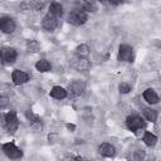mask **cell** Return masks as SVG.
Listing matches in <instances>:
<instances>
[{
	"instance_id": "15",
	"label": "cell",
	"mask_w": 161,
	"mask_h": 161,
	"mask_svg": "<svg viewBox=\"0 0 161 161\" xmlns=\"http://www.w3.org/2000/svg\"><path fill=\"white\" fill-rule=\"evenodd\" d=\"M143 98H145L148 103H151V104L158 102V96H157V93H156L153 89H151V88H148V89H146V91L143 92Z\"/></svg>"
},
{
	"instance_id": "24",
	"label": "cell",
	"mask_w": 161,
	"mask_h": 161,
	"mask_svg": "<svg viewBox=\"0 0 161 161\" xmlns=\"http://www.w3.org/2000/svg\"><path fill=\"white\" fill-rule=\"evenodd\" d=\"M112 5H119V4H122L125 0H108Z\"/></svg>"
},
{
	"instance_id": "8",
	"label": "cell",
	"mask_w": 161,
	"mask_h": 161,
	"mask_svg": "<svg viewBox=\"0 0 161 161\" xmlns=\"http://www.w3.org/2000/svg\"><path fill=\"white\" fill-rule=\"evenodd\" d=\"M118 53H119V58H121L122 60H125V62H132V59H133V53H132V48H131L130 45H127V44L119 45Z\"/></svg>"
},
{
	"instance_id": "9",
	"label": "cell",
	"mask_w": 161,
	"mask_h": 161,
	"mask_svg": "<svg viewBox=\"0 0 161 161\" xmlns=\"http://www.w3.org/2000/svg\"><path fill=\"white\" fill-rule=\"evenodd\" d=\"M16 50L14 48H4L1 50V58L4 63H13L16 59Z\"/></svg>"
},
{
	"instance_id": "11",
	"label": "cell",
	"mask_w": 161,
	"mask_h": 161,
	"mask_svg": "<svg viewBox=\"0 0 161 161\" xmlns=\"http://www.w3.org/2000/svg\"><path fill=\"white\" fill-rule=\"evenodd\" d=\"M69 89H70V92H72L73 94L79 96V94H82L83 91H84V83H83L82 80H73V82L69 84Z\"/></svg>"
},
{
	"instance_id": "19",
	"label": "cell",
	"mask_w": 161,
	"mask_h": 161,
	"mask_svg": "<svg viewBox=\"0 0 161 161\" xmlns=\"http://www.w3.org/2000/svg\"><path fill=\"white\" fill-rule=\"evenodd\" d=\"M143 142L147 145V146H153L155 143H156V141H157V137L153 135V133H151V132H145V135H143Z\"/></svg>"
},
{
	"instance_id": "21",
	"label": "cell",
	"mask_w": 161,
	"mask_h": 161,
	"mask_svg": "<svg viewBox=\"0 0 161 161\" xmlns=\"http://www.w3.org/2000/svg\"><path fill=\"white\" fill-rule=\"evenodd\" d=\"M83 9L87 11H96L97 10V5L93 0H84L83 3Z\"/></svg>"
},
{
	"instance_id": "4",
	"label": "cell",
	"mask_w": 161,
	"mask_h": 161,
	"mask_svg": "<svg viewBox=\"0 0 161 161\" xmlns=\"http://www.w3.org/2000/svg\"><path fill=\"white\" fill-rule=\"evenodd\" d=\"M57 25H58V19H57V16L52 15L50 13L47 14V15L43 18V20H42V26H43V29H45L47 31H53V30L57 28Z\"/></svg>"
},
{
	"instance_id": "20",
	"label": "cell",
	"mask_w": 161,
	"mask_h": 161,
	"mask_svg": "<svg viewBox=\"0 0 161 161\" xmlns=\"http://www.w3.org/2000/svg\"><path fill=\"white\" fill-rule=\"evenodd\" d=\"M75 53H77L78 57H87L88 53H89V47L87 44H80V45L77 47Z\"/></svg>"
},
{
	"instance_id": "17",
	"label": "cell",
	"mask_w": 161,
	"mask_h": 161,
	"mask_svg": "<svg viewBox=\"0 0 161 161\" xmlns=\"http://www.w3.org/2000/svg\"><path fill=\"white\" fill-rule=\"evenodd\" d=\"M35 68H36V70H39V72H48V70H50L52 67H50V63H49L47 59H40V60L36 62Z\"/></svg>"
},
{
	"instance_id": "2",
	"label": "cell",
	"mask_w": 161,
	"mask_h": 161,
	"mask_svg": "<svg viewBox=\"0 0 161 161\" xmlns=\"http://www.w3.org/2000/svg\"><path fill=\"white\" fill-rule=\"evenodd\" d=\"M3 151H4V153H5L9 158H13V160L20 158V157L23 156L21 150H20V148H18L14 143H10V142H8V143H4V145H3Z\"/></svg>"
},
{
	"instance_id": "3",
	"label": "cell",
	"mask_w": 161,
	"mask_h": 161,
	"mask_svg": "<svg viewBox=\"0 0 161 161\" xmlns=\"http://www.w3.org/2000/svg\"><path fill=\"white\" fill-rule=\"evenodd\" d=\"M126 123H127V127L133 132H136V131H138V130L145 127V122L138 116H128L127 119H126Z\"/></svg>"
},
{
	"instance_id": "18",
	"label": "cell",
	"mask_w": 161,
	"mask_h": 161,
	"mask_svg": "<svg viewBox=\"0 0 161 161\" xmlns=\"http://www.w3.org/2000/svg\"><path fill=\"white\" fill-rule=\"evenodd\" d=\"M143 116L147 121H151V122H155L157 119V112L152 108H145L143 109Z\"/></svg>"
},
{
	"instance_id": "1",
	"label": "cell",
	"mask_w": 161,
	"mask_h": 161,
	"mask_svg": "<svg viewBox=\"0 0 161 161\" xmlns=\"http://www.w3.org/2000/svg\"><path fill=\"white\" fill-rule=\"evenodd\" d=\"M68 21L72 25H75V26L83 25L87 21V13H86V10L84 9H74V10H72L69 13Z\"/></svg>"
},
{
	"instance_id": "13",
	"label": "cell",
	"mask_w": 161,
	"mask_h": 161,
	"mask_svg": "<svg viewBox=\"0 0 161 161\" xmlns=\"http://www.w3.org/2000/svg\"><path fill=\"white\" fill-rule=\"evenodd\" d=\"M23 9H25V10H39V9H42V6H43V4L40 3V1H38V0H26L25 3H23L21 5H20Z\"/></svg>"
},
{
	"instance_id": "10",
	"label": "cell",
	"mask_w": 161,
	"mask_h": 161,
	"mask_svg": "<svg viewBox=\"0 0 161 161\" xmlns=\"http://www.w3.org/2000/svg\"><path fill=\"white\" fill-rule=\"evenodd\" d=\"M72 65H73L75 69H78V70H87V69L89 68V62H88L84 57H78L77 59L73 60Z\"/></svg>"
},
{
	"instance_id": "7",
	"label": "cell",
	"mask_w": 161,
	"mask_h": 161,
	"mask_svg": "<svg viewBox=\"0 0 161 161\" xmlns=\"http://www.w3.org/2000/svg\"><path fill=\"white\" fill-rule=\"evenodd\" d=\"M5 126L6 128L10 131V132H15L18 126H19V122H18V118H16V114L14 112H10L6 114L5 117Z\"/></svg>"
},
{
	"instance_id": "6",
	"label": "cell",
	"mask_w": 161,
	"mask_h": 161,
	"mask_svg": "<svg viewBox=\"0 0 161 161\" xmlns=\"http://www.w3.org/2000/svg\"><path fill=\"white\" fill-rule=\"evenodd\" d=\"M11 79L14 82V84L20 86V84H24L25 82H28L29 75H28V73H25V72H23L20 69H15L13 72V74H11Z\"/></svg>"
},
{
	"instance_id": "14",
	"label": "cell",
	"mask_w": 161,
	"mask_h": 161,
	"mask_svg": "<svg viewBox=\"0 0 161 161\" xmlns=\"http://www.w3.org/2000/svg\"><path fill=\"white\" fill-rule=\"evenodd\" d=\"M50 96L55 99H63L67 97V91L63 88V87H59V86H55L52 88L50 91Z\"/></svg>"
},
{
	"instance_id": "25",
	"label": "cell",
	"mask_w": 161,
	"mask_h": 161,
	"mask_svg": "<svg viewBox=\"0 0 161 161\" xmlns=\"http://www.w3.org/2000/svg\"><path fill=\"white\" fill-rule=\"evenodd\" d=\"M102 1H104V0H102Z\"/></svg>"
},
{
	"instance_id": "12",
	"label": "cell",
	"mask_w": 161,
	"mask_h": 161,
	"mask_svg": "<svg viewBox=\"0 0 161 161\" xmlns=\"http://www.w3.org/2000/svg\"><path fill=\"white\" fill-rule=\"evenodd\" d=\"M114 147L111 145V143H108V142H104V143H102L101 146H99V152H101V155L102 156H104V157H111V156H113L114 155Z\"/></svg>"
},
{
	"instance_id": "22",
	"label": "cell",
	"mask_w": 161,
	"mask_h": 161,
	"mask_svg": "<svg viewBox=\"0 0 161 161\" xmlns=\"http://www.w3.org/2000/svg\"><path fill=\"white\" fill-rule=\"evenodd\" d=\"M131 91V87L127 83H121L119 84V92L121 93H128Z\"/></svg>"
},
{
	"instance_id": "16",
	"label": "cell",
	"mask_w": 161,
	"mask_h": 161,
	"mask_svg": "<svg viewBox=\"0 0 161 161\" xmlns=\"http://www.w3.org/2000/svg\"><path fill=\"white\" fill-rule=\"evenodd\" d=\"M49 13H50L52 15L59 18V16H62V14H63V6H62L59 3H53V4H50V6H49Z\"/></svg>"
},
{
	"instance_id": "5",
	"label": "cell",
	"mask_w": 161,
	"mask_h": 161,
	"mask_svg": "<svg viewBox=\"0 0 161 161\" xmlns=\"http://www.w3.org/2000/svg\"><path fill=\"white\" fill-rule=\"evenodd\" d=\"M0 29L4 33H13L15 30V21L9 16H3L0 19Z\"/></svg>"
},
{
	"instance_id": "23",
	"label": "cell",
	"mask_w": 161,
	"mask_h": 161,
	"mask_svg": "<svg viewBox=\"0 0 161 161\" xmlns=\"http://www.w3.org/2000/svg\"><path fill=\"white\" fill-rule=\"evenodd\" d=\"M6 103H8V98H6V97H1V98H0V107L4 108V107L6 106Z\"/></svg>"
}]
</instances>
